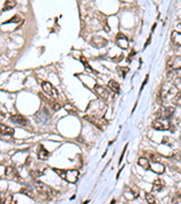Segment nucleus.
<instances>
[{
	"mask_svg": "<svg viewBox=\"0 0 181 204\" xmlns=\"http://www.w3.org/2000/svg\"><path fill=\"white\" fill-rule=\"evenodd\" d=\"M163 185H164L163 182H162L160 179H157V180H155L154 182H153L152 191H159L162 189Z\"/></svg>",
	"mask_w": 181,
	"mask_h": 204,
	"instance_id": "obj_19",
	"label": "nucleus"
},
{
	"mask_svg": "<svg viewBox=\"0 0 181 204\" xmlns=\"http://www.w3.org/2000/svg\"><path fill=\"white\" fill-rule=\"evenodd\" d=\"M90 44L96 48H102L107 46L108 41L102 36H94L90 39Z\"/></svg>",
	"mask_w": 181,
	"mask_h": 204,
	"instance_id": "obj_8",
	"label": "nucleus"
},
{
	"mask_svg": "<svg viewBox=\"0 0 181 204\" xmlns=\"http://www.w3.org/2000/svg\"><path fill=\"white\" fill-rule=\"evenodd\" d=\"M17 175V172H16V170L12 167V166H8L7 167L6 169V176L9 179H13L15 178L16 176Z\"/></svg>",
	"mask_w": 181,
	"mask_h": 204,
	"instance_id": "obj_16",
	"label": "nucleus"
},
{
	"mask_svg": "<svg viewBox=\"0 0 181 204\" xmlns=\"http://www.w3.org/2000/svg\"><path fill=\"white\" fill-rule=\"evenodd\" d=\"M35 187L37 190V191L40 193L43 199L45 200H51L55 196L56 191H53L52 188L48 187L45 183H43L40 181H36L35 182Z\"/></svg>",
	"mask_w": 181,
	"mask_h": 204,
	"instance_id": "obj_3",
	"label": "nucleus"
},
{
	"mask_svg": "<svg viewBox=\"0 0 181 204\" xmlns=\"http://www.w3.org/2000/svg\"><path fill=\"white\" fill-rule=\"evenodd\" d=\"M145 197H146V200H147V201L148 202V203H150V204H154V203H156V200H155V197L151 194V193H146L145 194Z\"/></svg>",
	"mask_w": 181,
	"mask_h": 204,
	"instance_id": "obj_21",
	"label": "nucleus"
},
{
	"mask_svg": "<svg viewBox=\"0 0 181 204\" xmlns=\"http://www.w3.org/2000/svg\"><path fill=\"white\" fill-rule=\"evenodd\" d=\"M168 66L170 67L171 70H176L178 67L181 66V58L179 56H174L170 58L168 62Z\"/></svg>",
	"mask_w": 181,
	"mask_h": 204,
	"instance_id": "obj_10",
	"label": "nucleus"
},
{
	"mask_svg": "<svg viewBox=\"0 0 181 204\" xmlns=\"http://www.w3.org/2000/svg\"><path fill=\"white\" fill-rule=\"evenodd\" d=\"M138 163H139V165L143 167L145 170H148L149 169V161L147 158H145V157H140L138 160Z\"/></svg>",
	"mask_w": 181,
	"mask_h": 204,
	"instance_id": "obj_20",
	"label": "nucleus"
},
{
	"mask_svg": "<svg viewBox=\"0 0 181 204\" xmlns=\"http://www.w3.org/2000/svg\"><path fill=\"white\" fill-rule=\"evenodd\" d=\"M173 84H174V85L177 88L178 91H181V78H179V77L175 78Z\"/></svg>",
	"mask_w": 181,
	"mask_h": 204,
	"instance_id": "obj_22",
	"label": "nucleus"
},
{
	"mask_svg": "<svg viewBox=\"0 0 181 204\" xmlns=\"http://www.w3.org/2000/svg\"><path fill=\"white\" fill-rule=\"evenodd\" d=\"M94 89H95L97 94H98L102 100H107V99L109 98V93H108V91H107L104 87L96 84L95 87H94Z\"/></svg>",
	"mask_w": 181,
	"mask_h": 204,
	"instance_id": "obj_12",
	"label": "nucleus"
},
{
	"mask_svg": "<svg viewBox=\"0 0 181 204\" xmlns=\"http://www.w3.org/2000/svg\"><path fill=\"white\" fill-rule=\"evenodd\" d=\"M171 41L174 45L181 46V32L173 31L171 34Z\"/></svg>",
	"mask_w": 181,
	"mask_h": 204,
	"instance_id": "obj_13",
	"label": "nucleus"
},
{
	"mask_svg": "<svg viewBox=\"0 0 181 204\" xmlns=\"http://www.w3.org/2000/svg\"><path fill=\"white\" fill-rule=\"evenodd\" d=\"M126 148H127V146L124 148V150H123V152H122V157L119 158V163H120L122 162V158H123V156H124V153H125V151H126Z\"/></svg>",
	"mask_w": 181,
	"mask_h": 204,
	"instance_id": "obj_34",
	"label": "nucleus"
},
{
	"mask_svg": "<svg viewBox=\"0 0 181 204\" xmlns=\"http://www.w3.org/2000/svg\"><path fill=\"white\" fill-rule=\"evenodd\" d=\"M177 28H179V29L181 30V23H180V24H178V25H177Z\"/></svg>",
	"mask_w": 181,
	"mask_h": 204,
	"instance_id": "obj_35",
	"label": "nucleus"
},
{
	"mask_svg": "<svg viewBox=\"0 0 181 204\" xmlns=\"http://www.w3.org/2000/svg\"><path fill=\"white\" fill-rule=\"evenodd\" d=\"M131 192L132 193L134 198H138L139 196V189L136 186H134L133 188L131 189Z\"/></svg>",
	"mask_w": 181,
	"mask_h": 204,
	"instance_id": "obj_25",
	"label": "nucleus"
},
{
	"mask_svg": "<svg viewBox=\"0 0 181 204\" xmlns=\"http://www.w3.org/2000/svg\"><path fill=\"white\" fill-rule=\"evenodd\" d=\"M81 61L82 62V64H84V66H85L86 68H88V69H90V71H93L92 67H90V66L89 65V64H88V62L86 61V59H85V57H84V56H82V57H81Z\"/></svg>",
	"mask_w": 181,
	"mask_h": 204,
	"instance_id": "obj_27",
	"label": "nucleus"
},
{
	"mask_svg": "<svg viewBox=\"0 0 181 204\" xmlns=\"http://www.w3.org/2000/svg\"><path fill=\"white\" fill-rule=\"evenodd\" d=\"M149 169L158 174H161L165 171V167L163 164L160 163V161H151L149 162Z\"/></svg>",
	"mask_w": 181,
	"mask_h": 204,
	"instance_id": "obj_9",
	"label": "nucleus"
},
{
	"mask_svg": "<svg viewBox=\"0 0 181 204\" xmlns=\"http://www.w3.org/2000/svg\"><path fill=\"white\" fill-rule=\"evenodd\" d=\"M10 120L12 122H14L15 123H17V124H20L22 126H25L27 125L28 123V121L22 115H14L10 118Z\"/></svg>",
	"mask_w": 181,
	"mask_h": 204,
	"instance_id": "obj_14",
	"label": "nucleus"
},
{
	"mask_svg": "<svg viewBox=\"0 0 181 204\" xmlns=\"http://www.w3.org/2000/svg\"><path fill=\"white\" fill-rule=\"evenodd\" d=\"M37 155H38V158L42 161H45L48 158L49 156V152L44 147V145L40 144L39 148H38V152H37Z\"/></svg>",
	"mask_w": 181,
	"mask_h": 204,
	"instance_id": "obj_15",
	"label": "nucleus"
},
{
	"mask_svg": "<svg viewBox=\"0 0 181 204\" xmlns=\"http://www.w3.org/2000/svg\"><path fill=\"white\" fill-rule=\"evenodd\" d=\"M16 5V0H7V1L5 2L4 6H3V8L2 10L3 11H7V10H10L12 8H14Z\"/></svg>",
	"mask_w": 181,
	"mask_h": 204,
	"instance_id": "obj_18",
	"label": "nucleus"
},
{
	"mask_svg": "<svg viewBox=\"0 0 181 204\" xmlns=\"http://www.w3.org/2000/svg\"><path fill=\"white\" fill-rule=\"evenodd\" d=\"M31 176L34 177L35 179H37L38 177L41 176V173L40 172H31Z\"/></svg>",
	"mask_w": 181,
	"mask_h": 204,
	"instance_id": "obj_30",
	"label": "nucleus"
},
{
	"mask_svg": "<svg viewBox=\"0 0 181 204\" xmlns=\"http://www.w3.org/2000/svg\"><path fill=\"white\" fill-rule=\"evenodd\" d=\"M15 131L13 128L3 124V123H0V135H5V136H12L14 134Z\"/></svg>",
	"mask_w": 181,
	"mask_h": 204,
	"instance_id": "obj_11",
	"label": "nucleus"
},
{
	"mask_svg": "<svg viewBox=\"0 0 181 204\" xmlns=\"http://www.w3.org/2000/svg\"><path fill=\"white\" fill-rule=\"evenodd\" d=\"M135 54H136V53H135V51H134V50H132V51L131 52V54L129 55V56H128V59H127V61H128V62H131V59H132L131 57H132V56H133V55H134Z\"/></svg>",
	"mask_w": 181,
	"mask_h": 204,
	"instance_id": "obj_33",
	"label": "nucleus"
},
{
	"mask_svg": "<svg viewBox=\"0 0 181 204\" xmlns=\"http://www.w3.org/2000/svg\"><path fill=\"white\" fill-rule=\"evenodd\" d=\"M53 110L58 111L60 108H61V105H60L59 104H57V103H54V104L53 105Z\"/></svg>",
	"mask_w": 181,
	"mask_h": 204,
	"instance_id": "obj_32",
	"label": "nucleus"
},
{
	"mask_svg": "<svg viewBox=\"0 0 181 204\" xmlns=\"http://www.w3.org/2000/svg\"><path fill=\"white\" fill-rule=\"evenodd\" d=\"M53 171L58 174L59 177L65 180L70 183H75L79 178V172L77 170H59L53 169Z\"/></svg>",
	"mask_w": 181,
	"mask_h": 204,
	"instance_id": "obj_1",
	"label": "nucleus"
},
{
	"mask_svg": "<svg viewBox=\"0 0 181 204\" xmlns=\"http://www.w3.org/2000/svg\"><path fill=\"white\" fill-rule=\"evenodd\" d=\"M85 119H87L89 122H90L92 123H93L94 125H96L98 128L102 129L104 126H106L108 124L107 120H105L104 118H101L99 116H93V115H87L84 117Z\"/></svg>",
	"mask_w": 181,
	"mask_h": 204,
	"instance_id": "obj_5",
	"label": "nucleus"
},
{
	"mask_svg": "<svg viewBox=\"0 0 181 204\" xmlns=\"http://www.w3.org/2000/svg\"><path fill=\"white\" fill-rule=\"evenodd\" d=\"M101 23H102V27H103L104 31H106V32H110V26H109V25H108L107 19L103 17V19L102 20V22H101Z\"/></svg>",
	"mask_w": 181,
	"mask_h": 204,
	"instance_id": "obj_24",
	"label": "nucleus"
},
{
	"mask_svg": "<svg viewBox=\"0 0 181 204\" xmlns=\"http://www.w3.org/2000/svg\"><path fill=\"white\" fill-rule=\"evenodd\" d=\"M178 93L177 88L174 85V84L170 82L165 83L160 90V97L163 100H168V99H174L177 93Z\"/></svg>",
	"mask_w": 181,
	"mask_h": 204,
	"instance_id": "obj_2",
	"label": "nucleus"
},
{
	"mask_svg": "<svg viewBox=\"0 0 181 204\" xmlns=\"http://www.w3.org/2000/svg\"><path fill=\"white\" fill-rule=\"evenodd\" d=\"M19 21H20V17H19V16L16 15V16H14L11 19H9L8 21H7V22H6V24H7V23H18Z\"/></svg>",
	"mask_w": 181,
	"mask_h": 204,
	"instance_id": "obj_26",
	"label": "nucleus"
},
{
	"mask_svg": "<svg viewBox=\"0 0 181 204\" xmlns=\"http://www.w3.org/2000/svg\"><path fill=\"white\" fill-rule=\"evenodd\" d=\"M21 192L22 193H24V194H26L28 197H30V198H34V193L30 191L29 189H27V188H23L22 190H21Z\"/></svg>",
	"mask_w": 181,
	"mask_h": 204,
	"instance_id": "obj_23",
	"label": "nucleus"
},
{
	"mask_svg": "<svg viewBox=\"0 0 181 204\" xmlns=\"http://www.w3.org/2000/svg\"><path fill=\"white\" fill-rule=\"evenodd\" d=\"M108 86L111 88V90L112 92H114L115 93H119V90H120V86L118 82H116L115 80H111L109 83H108Z\"/></svg>",
	"mask_w": 181,
	"mask_h": 204,
	"instance_id": "obj_17",
	"label": "nucleus"
},
{
	"mask_svg": "<svg viewBox=\"0 0 181 204\" xmlns=\"http://www.w3.org/2000/svg\"><path fill=\"white\" fill-rule=\"evenodd\" d=\"M150 161H160V157L158 154H152L150 156Z\"/></svg>",
	"mask_w": 181,
	"mask_h": 204,
	"instance_id": "obj_28",
	"label": "nucleus"
},
{
	"mask_svg": "<svg viewBox=\"0 0 181 204\" xmlns=\"http://www.w3.org/2000/svg\"><path fill=\"white\" fill-rule=\"evenodd\" d=\"M42 88H43L44 92L47 95H49L51 97H57L58 96L57 90L52 85L51 83H49V82H43L42 83Z\"/></svg>",
	"mask_w": 181,
	"mask_h": 204,
	"instance_id": "obj_7",
	"label": "nucleus"
},
{
	"mask_svg": "<svg viewBox=\"0 0 181 204\" xmlns=\"http://www.w3.org/2000/svg\"><path fill=\"white\" fill-rule=\"evenodd\" d=\"M116 45L123 50H126L129 47V40L126 36H124L123 34L119 33L116 37Z\"/></svg>",
	"mask_w": 181,
	"mask_h": 204,
	"instance_id": "obj_6",
	"label": "nucleus"
},
{
	"mask_svg": "<svg viewBox=\"0 0 181 204\" xmlns=\"http://www.w3.org/2000/svg\"><path fill=\"white\" fill-rule=\"evenodd\" d=\"M118 69L122 71V76L123 77H125L126 74L129 72V68H127V67H119V68L118 67Z\"/></svg>",
	"mask_w": 181,
	"mask_h": 204,
	"instance_id": "obj_29",
	"label": "nucleus"
},
{
	"mask_svg": "<svg viewBox=\"0 0 181 204\" xmlns=\"http://www.w3.org/2000/svg\"><path fill=\"white\" fill-rule=\"evenodd\" d=\"M152 126L155 130L158 131H165L170 129V123L168 121V119H163V118H157L152 123Z\"/></svg>",
	"mask_w": 181,
	"mask_h": 204,
	"instance_id": "obj_4",
	"label": "nucleus"
},
{
	"mask_svg": "<svg viewBox=\"0 0 181 204\" xmlns=\"http://www.w3.org/2000/svg\"><path fill=\"white\" fill-rule=\"evenodd\" d=\"M175 74H176V75H177V77H179V78H181V66L180 67H178L177 69H176L175 70Z\"/></svg>",
	"mask_w": 181,
	"mask_h": 204,
	"instance_id": "obj_31",
	"label": "nucleus"
}]
</instances>
